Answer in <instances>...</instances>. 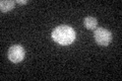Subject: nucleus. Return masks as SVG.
<instances>
[{"mask_svg":"<svg viewBox=\"0 0 122 81\" xmlns=\"http://www.w3.org/2000/svg\"><path fill=\"white\" fill-rule=\"evenodd\" d=\"M83 25H85L87 29L94 30V29H96L97 25H98V20L93 16H86L83 19Z\"/></svg>","mask_w":122,"mask_h":81,"instance_id":"20e7f679","label":"nucleus"},{"mask_svg":"<svg viewBox=\"0 0 122 81\" xmlns=\"http://www.w3.org/2000/svg\"><path fill=\"white\" fill-rule=\"evenodd\" d=\"M16 3L18 4H25V3H28L26 0H16Z\"/></svg>","mask_w":122,"mask_h":81,"instance_id":"423d86ee","label":"nucleus"},{"mask_svg":"<svg viewBox=\"0 0 122 81\" xmlns=\"http://www.w3.org/2000/svg\"><path fill=\"white\" fill-rule=\"evenodd\" d=\"M94 38L98 45L106 47V46H108L112 42V33L110 30L106 29L104 28H99L95 29Z\"/></svg>","mask_w":122,"mask_h":81,"instance_id":"f03ea898","label":"nucleus"},{"mask_svg":"<svg viewBox=\"0 0 122 81\" xmlns=\"http://www.w3.org/2000/svg\"><path fill=\"white\" fill-rule=\"evenodd\" d=\"M75 30L69 25H59L52 32L53 41L62 46L72 44L75 40Z\"/></svg>","mask_w":122,"mask_h":81,"instance_id":"f257e3e1","label":"nucleus"},{"mask_svg":"<svg viewBox=\"0 0 122 81\" xmlns=\"http://www.w3.org/2000/svg\"><path fill=\"white\" fill-rule=\"evenodd\" d=\"M25 49L20 45H13L8 50V59L10 62L14 64L20 63L25 59Z\"/></svg>","mask_w":122,"mask_h":81,"instance_id":"7ed1b4c3","label":"nucleus"},{"mask_svg":"<svg viewBox=\"0 0 122 81\" xmlns=\"http://www.w3.org/2000/svg\"><path fill=\"white\" fill-rule=\"evenodd\" d=\"M14 8V1L11 0H2L0 2V9L2 12H7Z\"/></svg>","mask_w":122,"mask_h":81,"instance_id":"39448f33","label":"nucleus"}]
</instances>
